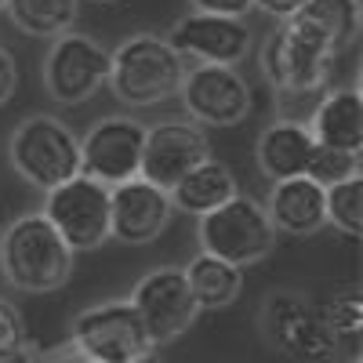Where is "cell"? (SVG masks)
<instances>
[{
    "label": "cell",
    "mask_w": 363,
    "mask_h": 363,
    "mask_svg": "<svg viewBox=\"0 0 363 363\" xmlns=\"http://www.w3.org/2000/svg\"><path fill=\"white\" fill-rule=\"evenodd\" d=\"M327 196V225H335L345 236H359L363 229V178L359 171L335 182V186H323Z\"/></svg>",
    "instance_id": "obj_23"
},
{
    "label": "cell",
    "mask_w": 363,
    "mask_h": 363,
    "mask_svg": "<svg viewBox=\"0 0 363 363\" xmlns=\"http://www.w3.org/2000/svg\"><path fill=\"white\" fill-rule=\"evenodd\" d=\"M309 0H255V8L258 11H265V15H272V18H280V22H287L294 11H301Z\"/></svg>",
    "instance_id": "obj_29"
},
{
    "label": "cell",
    "mask_w": 363,
    "mask_h": 363,
    "mask_svg": "<svg viewBox=\"0 0 363 363\" xmlns=\"http://www.w3.org/2000/svg\"><path fill=\"white\" fill-rule=\"evenodd\" d=\"M142 363H157V359H153V356H149V359H142Z\"/></svg>",
    "instance_id": "obj_31"
},
{
    "label": "cell",
    "mask_w": 363,
    "mask_h": 363,
    "mask_svg": "<svg viewBox=\"0 0 363 363\" xmlns=\"http://www.w3.org/2000/svg\"><path fill=\"white\" fill-rule=\"evenodd\" d=\"M145 124L135 116H102L95 128L80 138V174L99 178L102 186H120L142 174Z\"/></svg>",
    "instance_id": "obj_12"
},
{
    "label": "cell",
    "mask_w": 363,
    "mask_h": 363,
    "mask_svg": "<svg viewBox=\"0 0 363 363\" xmlns=\"http://www.w3.org/2000/svg\"><path fill=\"white\" fill-rule=\"evenodd\" d=\"M262 77L280 99H320L335 77L338 55L327 51L320 40L284 22L262 44Z\"/></svg>",
    "instance_id": "obj_4"
},
{
    "label": "cell",
    "mask_w": 363,
    "mask_h": 363,
    "mask_svg": "<svg viewBox=\"0 0 363 363\" xmlns=\"http://www.w3.org/2000/svg\"><path fill=\"white\" fill-rule=\"evenodd\" d=\"M186 272V284L196 298L200 313L203 309H225L233 306V301L240 298V291H244V269L233 265V262H222L215 255L207 251H196L193 262L182 269Z\"/></svg>",
    "instance_id": "obj_21"
},
{
    "label": "cell",
    "mask_w": 363,
    "mask_h": 363,
    "mask_svg": "<svg viewBox=\"0 0 363 363\" xmlns=\"http://www.w3.org/2000/svg\"><path fill=\"white\" fill-rule=\"evenodd\" d=\"M15 91H18V62H15V55L0 44V106H8Z\"/></svg>",
    "instance_id": "obj_28"
},
{
    "label": "cell",
    "mask_w": 363,
    "mask_h": 363,
    "mask_svg": "<svg viewBox=\"0 0 363 363\" xmlns=\"http://www.w3.org/2000/svg\"><path fill=\"white\" fill-rule=\"evenodd\" d=\"M178 99H182V106H186L193 124H200V128H233V124L251 116L255 91H251L247 77L236 66L196 62L193 69H186V77H182Z\"/></svg>",
    "instance_id": "obj_10"
},
{
    "label": "cell",
    "mask_w": 363,
    "mask_h": 363,
    "mask_svg": "<svg viewBox=\"0 0 363 363\" xmlns=\"http://www.w3.org/2000/svg\"><path fill=\"white\" fill-rule=\"evenodd\" d=\"M73 352L91 363H142L153 356L145 327L131 301H99L73 320Z\"/></svg>",
    "instance_id": "obj_6"
},
{
    "label": "cell",
    "mask_w": 363,
    "mask_h": 363,
    "mask_svg": "<svg viewBox=\"0 0 363 363\" xmlns=\"http://www.w3.org/2000/svg\"><path fill=\"white\" fill-rule=\"evenodd\" d=\"M69 363H91V359H84V356H73V359H69Z\"/></svg>",
    "instance_id": "obj_30"
},
{
    "label": "cell",
    "mask_w": 363,
    "mask_h": 363,
    "mask_svg": "<svg viewBox=\"0 0 363 363\" xmlns=\"http://www.w3.org/2000/svg\"><path fill=\"white\" fill-rule=\"evenodd\" d=\"M196 11L207 15H229V18H247V11H255V0H193Z\"/></svg>",
    "instance_id": "obj_27"
},
{
    "label": "cell",
    "mask_w": 363,
    "mask_h": 363,
    "mask_svg": "<svg viewBox=\"0 0 363 363\" xmlns=\"http://www.w3.org/2000/svg\"><path fill=\"white\" fill-rule=\"evenodd\" d=\"M320 320L327 323V330L335 335L338 342L349 338V335H359V327H363V298L356 287H338V291H330L323 301H320Z\"/></svg>",
    "instance_id": "obj_24"
},
{
    "label": "cell",
    "mask_w": 363,
    "mask_h": 363,
    "mask_svg": "<svg viewBox=\"0 0 363 363\" xmlns=\"http://www.w3.org/2000/svg\"><path fill=\"white\" fill-rule=\"evenodd\" d=\"M313 135L301 120H277L258 135V149H255V160L262 167V174L269 182H284L294 174H306L309 157H313Z\"/></svg>",
    "instance_id": "obj_18"
},
{
    "label": "cell",
    "mask_w": 363,
    "mask_h": 363,
    "mask_svg": "<svg viewBox=\"0 0 363 363\" xmlns=\"http://www.w3.org/2000/svg\"><path fill=\"white\" fill-rule=\"evenodd\" d=\"M309 135L316 145L345 149V153H363V91L352 87H335L323 91L309 109Z\"/></svg>",
    "instance_id": "obj_17"
},
{
    "label": "cell",
    "mask_w": 363,
    "mask_h": 363,
    "mask_svg": "<svg viewBox=\"0 0 363 363\" xmlns=\"http://www.w3.org/2000/svg\"><path fill=\"white\" fill-rule=\"evenodd\" d=\"M265 215L277 229V236H316L327 225V196L323 186L309 174H294L284 182H272V193L265 200Z\"/></svg>",
    "instance_id": "obj_16"
},
{
    "label": "cell",
    "mask_w": 363,
    "mask_h": 363,
    "mask_svg": "<svg viewBox=\"0 0 363 363\" xmlns=\"http://www.w3.org/2000/svg\"><path fill=\"white\" fill-rule=\"evenodd\" d=\"M40 215L58 229V236L69 244V251H99L109 233V186H102L91 174H73L69 182L44 193Z\"/></svg>",
    "instance_id": "obj_7"
},
{
    "label": "cell",
    "mask_w": 363,
    "mask_h": 363,
    "mask_svg": "<svg viewBox=\"0 0 363 363\" xmlns=\"http://www.w3.org/2000/svg\"><path fill=\"white\" fill-rule=\"evenodd\" d=\"M131 306L153 345H167L182 338L200 316V306L186 284V272L174 265H160L153 272H145L131 291Z\"/></svg>",
    "instance_id": "obj_11"
},
{
    "label": "cell",
    "mask_w": 363,
    "mask_h": 363,
    "mask_svg": "<svg viewBox=\"0 0 363 363\" xmlns=\"http://www.w3.org/2000/svg\"><path fill=\"white\" fill-rule=\"evenodd\" d=\"M109 80V48L87 33H58L44 55V87L58 106H84Z\"/></svg>",
    "instance_id": "obj_9"
},
{
    "label": "cell",
    "mask_w": 363,
    "mask_h": 363,
    "mask_svg": "<svg viewBox=\"0 0 363 363\" xmlns=\"http://www.w3.org/2000/svg\"><path fill=\"white\" fill-rule=\"evenodd\" d=\"M211 157L207 131L193 120H160L145 128V149H142V178L160 189H171L174 182L203 164Z\"/></svg>",
    "instance_id": "obj_14"
},
{
    "label": "cell",
    "mask_w": 363,
    "mask_h": 363,
    "mask_svg": "<svg viewBox=\"0 0 363 363\" xmlns=\"http://www.w3.org/2000/svg\"><path fill=\"white\" fill-rule=\"evenodd\" d=\"M236 193H240V182H236L233 167L222 164V160H215V157H207L203 164H196L193 171H186L167 189L171 207L186 211V215H193V218H200V215H207V211L222 207Z\"/></svg>",
    "instance_id": "obj_19"
},
{
    "label": "cell",
    "mask_w": 363,
    "mask_h": 363,
    "mask_svg": "<svg viewBox=\"0 0 363 363\" xmlns=\"http://www.w3.org/2000/svg\"><path fill=\"white\" fill-rule=\"evenodd\" d=\"M73 251L44 215H22L0 229V272L15 291L51 294L73 277Z\"/></svg>",
    "instance_id": "obj_1"
},
{
    "label": "cell",
    "mask_w": 363,
    "mask_h": 363,
    "mask_svg": "<svg viewBox=\"0 0 363 363\" xmlns=\"http://www.w3.org/2000/svg\"><path fill=\"white\" fill-rule=\"evenodd\" d=\"M352 363H363V359H359V356H352Z\"/></svg>",
    "instance_id": "obj_32"
},
{
    "label": "cell",
    "mask_w": 363,
    "mask_h": 363,
    "mask_svg": "<svg viewBox=\"0 0 363 363\" xmlns=\"http://www.w3.org/2000/svg\"><path fill=\"white\" fill-rule=\"evenodd\" d=\"M356 171H359V157L345 153V149H330V145H313V157L306 167V174L313 182H320V186H335V182H342Z\"/></svg>",
    "instance_id": "obj_25"
},
{
    "label": "cell",
    "mask_w": 363,
    "mask_h": 363,
    "mask_svg": "<svg viewBox=\"0 0 363 363\" xmlns=\"http://www.w3.org/2000/svg\"><path fill=\"white\" fill-rule=\"evenodd\" d=\"M167 44L182 58H196V62H211V66H240L255 51V29L244 18L193 11L178 18Z\"/></svg>",
    "instance_id": "obj_13"
},
{
    "label": "cell",
    "mask_w": 363,
    "mask_h": 363,
    "mask_svg": "<svg viewBox=\"0 0 363 363\" xmlns=\"http://www.w3.org/2000/svg\"><path fill=\"white\" fill-rule=\"evenodd\" d=\"M0 11H4V0H0Z\"/></svg>",
    "instance_id": "obj_33"
},
{
    "label": "cell",
    "mask_w": 363,
    "mask_h": 363,
    "mask_svg": "<svg viewBox=\"0 0 363 363\" xmlns=\"http://www.w3.org/2000/svg\"><path fill=\"white\" fill-rule=\"evenodd\" d=\"M171 215H174V207H171L167 189L145 182L142 174L109 189V233L120 244H131V247L153 244L167 229Z\"/></svg>",
    "instance_id": "obj_15"
},
{
    "label": "cell",
    "mask_w": 363,
    "mask_h": 363,
    "mask_svg": "<svg viewBox=\"0 0 363 363\" xmlns=\"http://www.w3.org/2000/svg\"><path fill=\"white\" fill-rule=\"evenodd\" d=\"M196 244L207 255L247 269V265L262 262L272 251L277 229H272L262 200L236 193L222 207H215V211H207V215L196 218Z\"/></svg>",
    "instance_id": "obj_5"
},
{
    "label": "cell",
    "mask_w": 363,
    "mask_h": 363,
    "mask_svg": "<svg viewBox=\"0 0 363 363\" xmlns=\"http://www.w3.org/2000/svg\"><path fill=\"white\" fill-rule=\"evenodd\" d=\"M8 160L33 189L48 193L80 174V135L51 113H33L18 120L8 138Z\"/></svg>",
    "instance_id": "obj_3"
},
{
    "label": "cell",
    "mask_w": 363,
    "mask_h": 363,
    "mask_svg": "<svg viewBox=\"0 0 363 363\" xmlns=\"http://www.w3.org/2000/svg\"><path fill=\"white\" fill-rule=\"evenodd\" d=\"M287 22L320 40L327 51L342 55L359 37V0H309Z\"/></svg>",
    "instance_id": "obj_20"
},
{
    "label": "cell",
    "mask_w": 363,
    "mask_h": 363,
    "mask_svg": "<svg viewBox=\"0 0 363 363\" xmlns=\"http://www.w3.org/2000/svg\"><path fill=\"white\" fill-rule=\"evenodd\" d=\"M182 77H186V58L167 44V37L135 33L109 51L106 87L120 106L149 109L171 102L182 87Z\"/></svg>",
    "instance_id": "obj_2"
},
{
    "label": "cell",
    "mask_w": 363,
    "mask_h": 363,
    "mask_svg": "<svg viewBox=\"0 0 363 363\" xmlns=\"http://www.w3.org/2000/svg\"><path fill=\"white\" fill-rule=\"evenodd\" d=\"M22 349H26V320L15 301L0 298V363L22 356Z\"/></svg>",
    "instance_id": "obj_26"
},
{
    "label": "cell",
    "mask_w": 363,
    "mask_h": 363,
    "mask_svg": "<svg viewBox=\"0 0 363 363\" xmlns=\"http://www.w3.org/2000/svg\"><path fill=\"white\" fill-rule=\"evenodd\" d=\"M4 11L26 37H48L69 33L80 15V0H4Z\"/></svg>",
    "instance_id": "obj_22"
},
{
    "label": "cell",
    "mask_w": 363,
    "mask_h": 363,
    "mask_svg": "<svg viewBox=\"0 0 363 363\" xmlns=\"http://www.w3.org/2000/svg\"><path fill=\"white\" fill-rule=\"evenodd\" d=\"M262 335L277 352L301 363H330L338 356V338L327 330L316 306L291 291H277L265 298Z\"/></svg>",
    "instance_id": "obj_8"
}]
</instances>
